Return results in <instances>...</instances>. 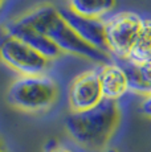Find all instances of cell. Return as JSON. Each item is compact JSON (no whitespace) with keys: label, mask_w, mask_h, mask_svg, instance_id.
I'll list each match as a JSON object with an SVG mask.
<instances>
[{"label":"cell","mask_w":151,"mask_h":152,"mask_svg":"<svg viewBox=\"0 0 151 152\" xmlns=\"http://www.w3.org/2000/svg\"><path fill=\"white\" fill-rule=\"evenodd\" d=\"M102 97L106 101L118 102L129 91V77L119 62H107L98 69Z\"/></svg>","instance_id":"9c48e42d"},{"label":"cell","mask_w":151,"mask_h":152,"mask_svg":"<svg viewBox=\"0 0 151 152\" xmlns=\"http://www.w3.org/2000/svg\"><path fill=\"white\" fill-rule=\"evenodd\" d=\"M59 11L61 16L64 17V20L70 25V28L84 41L92 45L93 48L98 49V50L109 53L106 46L105 20L80 16V15L74 13L73 11H70L68 7L59 8Z\"/></svg>","instance_id":"52a82bcc"},{"label":"cell","mask_w":151,"mask_h":152,"mask_svg":"<svg viewBox=\"0 0 151 152\" xmlns=\"http://www.w3.org/2000/svg\"><path fill=\"white\" fill-rule=\"evenodd\" d=\"M3 33L10 34V36H13V37H16V39L21 40L23 42L29 45L34 50L41 53L44 57L48 58L49 61L56 60V58H59L60 56L62 54V52H61L48 37H45L44 34L40 33L39 31L32 28L31 25L25 24L19 17L12 20V21H10L8 24H5V27L3 28Z\"/></svg>","instance_id":"ba28073f"},{"label":"cell","mask_w":151,"mask_h":152,"mask_svg":"<svg viewBox=\"0 0 151 152\" xmlns=\"http://www.w3.org/2000/svg\"><path fill=\"white\" fill-rule=\"evenodd\" d=\"M19 19L48 37L62 53L73 54L94 62L107 64V61H110L109 53L93 48L78 36L64 20L59 8L54 5H37Z\"/></svg>","instance_id":"7a4b0ae2"},{"label":"cell","mask_w":151,"mask_h":152,"mask_svg":"<svg viewBox=\"0 0 151 152\" xmlns=\"http://www.w3.org/2000/svg\"><path fill=\"white\" fill-rule=\"evenodd\" d=\"M69 10L90 19H102L117 4V0H68Z\"/></svg>","instance_id":"8fae6325"},{"label":"cell","mask_w":151,"mask_h":152,"mask_svg":"<svg viewBox=\"0 0 151 152\" xmlns=\"http://www.w3.org/2000/svg\"><path fill=\"white\" fill-rule=\"evenodd\" d=\"M141 111L144 116L151 118V94L144 97L143 102H142V104H141Z\"/></svg>","instance_id":"4fadbf2b"},{"label":"cell","mask_w":151,"mask_h":152,"mask_svg":"<svg viewBox=\"0 0 151 152\" xmlns=\"http://www.w3.org/2000/svg\"><path fill=\"white\" fill-rule=\"evenodd\" d=\"M0 61L19 75L46 74L52 61L10 34L0 37Z\"/></svg>","instance_id":"277c9868"},{"label":"cell","mask_w":151,"mask_h":152,"mask_svg":"<svg viewBox=\"0 0 151 152\" xmlns=\"http://www.w3.org/2000/svg\"><path fill=\"white\" fill-rule=\"evenodd\" d=\"M119 64L129 77V90L146 95L151 94V61L144 64H131L121 60Z\"/></svg>","instance_id":"30bf717a"},{"label":"cell","mask_w":151,"mask_h":152,"mask_svg":"<svg viewBox=\"0 0 151 152\" xmlns=\"http://www.w3.org/2000/svg\"><path fill=\"white\" fill-rule=\"evenodd\" d=\"M3 148H4L3 147V142H1V139H0V150H3Z\"/></svg>","instance_id":"2e32d148"},{"label":"cell","mask_w":151,"mask_h":152,"mask_svg":"<svg viewBox=\"0 0 151 152\" xmlns=\"http://www.w3.org/2000/svg\"><path fill=\"white\" fill-rule=\"evenodd\" d=\"M143 17L131 11H123L105 20L107 52L119 60H126L141 32Z\"/></svg>","instance_id":"5b68a950"},{"label":"cell","mask_w":151,"mask_h":152,"mask_svg":"<svg viewBox=\"0 0 151 152\" xmlns=\"http://www.w3.org/2000/svg\"><path fill=\"white\" fill-rule=\"evenodd\" d=\"M126 61L131 64H144L151 61V19H143L138 39Z\"/></svg>","instance_id":"7c38bea8"},{"label":"cell","mask_w":151,"mask_h":152,"mask_svg":"<svg viewBox=\"0 0 151 152\" xmlns=\"http://www.w3.org/2000/svg\"><path fill=\"white\" fill-rule=\"evenodd\" d=\"M59 95V85L46 74L19 75L7 90L8 103L25 114H41L51 110Z\"/></svg>","instance_id":"3957f363"},{"label":"cell","mask_w":151,"mask_h":152,"mask_svg":"<svg viewBox=\"0 0 151 152\" xmlns=\"http://www.w3.org/2000/svg\"><path fill=\"white\" fill-rule=\"evenodd\" d=\"M103 101L98 70H88L77 75L68 91V103L72 113L90 110Z\"/></svg>","instance_id":"8992f818"},{"label":"cell","mask_w":151,"mask_h":152,"mask_svg":"<svg viewBox=\"0 0 151 152\" xmlns=\"http://www.w3.org/2000/svg\"><path fill=\"white\" fill-rule=\"evenodd\" d=\"M121 122L118 102L103 99L100 104L81 113H70L65 119L66 132L86 152H102L113 139Z\"/></svg>","instance_id":"6da1fadb"},{"label":"cell","mask_w":151,"mask_h":152,"mask_svg":"<svg viewBox=\"0 0 151 152\" xmlns=\"http://www.w3.org/2000/svg\"><path fill=\"white\" fill-rule=\"evenodd\" d=\"M0 152H7V151H4V148H3V150H0Z\"/></svg>","instance_id":"e0dca14e"},{"label":"cell","mask_w":151,"mask_h":152,"mask_svg":"<svg viewBox=\"0 0 151 152\" xmlns=\"http://www.w3.org/2000/svg\"><path fill=\"white\" fill-rule=\"evenodd\" d=\"M45 152H74L72 148L66 147V145H62V144H59V143H54L52 145H48L45 148Z\"/></svg>","instance_id":"5bb4252c"},{"label":"cell","mask_w":151,"mask_h":152,"mask_svg":"<svg viewBox=\"0 0 151 152\" xmlns=\"http://www.w3.org/2000/svg\"><path fill=\"white\" fill-rule=\"evenodd\" d=\"M4 1H5V0H0V10H1V7H3V4H4Z\"/></svg>","instance_id":"9a60e30c"}]
</instances>
